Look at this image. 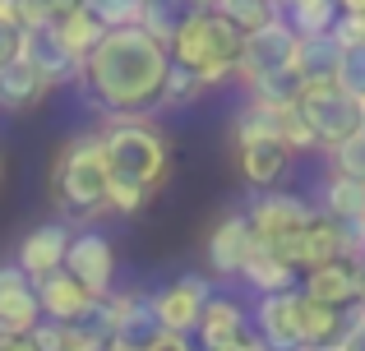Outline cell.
I'll use <instances>...</instances> for the list:
<instances>
[{"instance_id":"cell-1","label":"cell","mask_w":365,"mask_h":351,"mask_svg":"<svg viewBox=\"0 0 365 351\" xmlns=\"http://www.w3.org/2000/svg\"><path fill=\"white\" fill-rule=\"evenodd\" d=\"M171 51L153 33L111 28L98 42V51L83 61V93L102 116H148L158 107V93L167 83Z\"/></svg>"},{"instance_id":"cell-2","label":"cell","mask_w":365,"mask_h":351,"mask_svg":"<svg viewBox=\"0 0 365 351\" xmlns=\"http://www.w3.org/2000/svg\"><path fill=\"white\" fill-rule=\"evenodd\" d=\"M51 204L61 213V222H98L107 217V189H111V167L102 153L98 130L74 135L61 144V153L51 157Z\"/></svg>"},{"instance_id":"cell-3","label":"cell","mask_w":365,"mask_h":351,"mask_svg":"<svg viewBox=\"0 0 365 351\" xmlns=\"http://www.w3.org/2000/svg\"><path fill=\"white\" fill-rule=\"evenodd\" d=\"M102 153H107L111 180H130L158 194L171 176V139L148 116H102L98 125Z\"/></svg>"},{"instance_id":"cell-4","label":"cell","mask_w":365,"mask_h":351,"mask_svg":"<svg viewBox=\"0 0 365 351\" xmlns=\"http://www.w3.org/2000/svg\"><path fill=\"white\" fill-rule=\"evenodd\" d=\"M241 46H245V33L236 23H227L217 9H199L180 23V33L171 37V61L195 70L204 79V88H222V83L236 79V65H241Z\"/></svg>"},{"instance_id":"cell-5","label":"cell","mask_w":365,"mask_h":351,"mask_svg":"<svg viewBox=\"0 0 365 351\" xmlns=\"http://www.w3.org/2000/svg\"><path fill=\"white\" fill-rule=\"evenodd\" d=\"M268 250H273L282 263H292L296 273H310V268H319V263H329V259H351V254H356V231L319 213L310 226L273 241Z\"/></svg>"},{"instance_id":"cell-6","label":"cell","mask_w":365,"mask_h":351,"mask_svg":"<svg viewBox=\"0 0 365 351\" xmlns=\"http://www.w3.org/2000/svg\"><path fill=\"white\" fill-rule=\"evenodd\" d=\"M296 111H301L305 125L314 130L319 153H329L333 144H342V139H351L361 130V102L347 98L338 83H305Z\"/></svg>"},{"instance_id":"cell-7","label":"cell","mask_w":365,"mask_h":351,"mask_svg":"<svg viewBox=\"0 0 365 351\" xmlns=\"http://www.w3.org/2000/svg\"><path fill=\"white\" fill-rule=\"evenodd\" d=\"M245 217H250V226H255L259 241L273 245V241H282V236L310 226L314 217H319V208H314V199L292 194V189H255Z\"/></svg>"},{"instance_id":"cell-8","label":"cell","mask_w":365,"mask_h":351,"mask_svg":"<svg viewBox=\"0 0 365 351\" xmlns=\"http://www.w3.org/2000/svg\"><path fill=\"white\" fill-rule=\"evenodd\" d=\"M296 28L287 23L282 14L268 19L264 28H255V33H245V46H241V65H236V83L250 79H264V74H277V70H292V56H296Z\"/></svg>"},{"instance_id":"cell-9","label":"cell","mask_w":365,"mask_h":351,"mask_svg":"<svg viewBox=\"0 0 365 351\" xmlns=\"http://www.w3.org/2000/svg\"><path fill=\"white\" fill-rule=\"evenodd\" d=\"M65 273L79 278L88 296H111L116 291V245L102 236L98 226H83L70 236V254H65Z\"/></svg>"},{"instance_id":"cell-10","label":"cell","mask_w":365,"mask_h":351,"mask_svg":"<svg viewBox=\"0 0 365 351\" xmlns=\"http://www.w3.org/2000/svg\"><path fill=\"white\" fill-rule=\"evenodd\" d=\"M19 61L33 65V70L46 79V88H65V83H79L83 79V61L61 42L56 23L19 28Z\"/></svg>"},{"instance_id":"cell-11","label":"cell","mask_w":365,"mask_h":351,"mask_svg":"<svg viewBox=\"0 0 365 351\" xmlns=\"http://www.w3.org/2000/svg\"><path fill=\"white\" fill-rule=\"evenodd\" d=\"M250 328L268 351H296L301 342V287L292 291H273V296H259Z\"/></svg>"},{"instance_id":"cell-12","label":"cell","mask_w":365,"mask_h":351,"mask_svg":"<svg viewBox=\"0 0 365 351\" xmlns=\"http://www.w3.org/2000/svg\"><path fill=\"white\" fill-rule=\"evenodd\" d=\"M259 245L255 226H250L245 213H222L213 222V231L204 236V259H208V273L213 278H241L250 250Z\"/></svg>"},{"instance_id":"cell-13","label":"cell","mask_w":365,"mask_h":351,"mask_svg":"<svg viewBox=\"0 0 365 351\" xmlns=\"http://www.w3.org/2000/svg\"><path fill=\"white\" fill-rule=\"evenodd\" d=\"M208 296H213V287H208V278H199V273H185V278L167 282L162 291H153L158 328H167V333H195Z\"/></svg>"},{"instance_id":"cell-14","label":"cell","mask_w":365,"mask_h":351,"mask_svg":"<svg viewBox=\"0 0 365 351\" xmlns=\"http://www.w3.org/2000/svg\"><path fill=\"white\" fill-rule=\"evenodd\" d=\"M361 287H365V278H361L356 259H329V263H319V268L301 273L305 296L319 300V305H333V310H351L361 300Z\"/></svg>"},{"instance_id":"cell-15","label":"cell","mask_w":365,"mask_h":351,"mask_svg":"<svg viewBox=\"0 0 365 351\" xmlns=\"http://www.w3.org/2000/svg\"><path fill=\"white\" fill-rule=\"evenodd\" d=\"M70 226L65 222H42V226H33V231L19 241V250H14V263L28 273V278H46V273H61L65 268V254H70Z\"/></svg>"},{"instance_id":"cell-16","label":"cell","mask_w":365,"mask_h":351,"mask_svg":"<svg viewBox=\"0 0 365 351\" xmlns=\"http://www.w3.org/2000/svg\"><path fill=\"white\" fill-rule=\"evenodd\" d=\"M42 305H37V282L19 263H0V328L9 333H33Z\"/></svg>"},{"instance_id":"cell-17","label":"cell","mask_w":365,"mask_h":351,"mask_svg":"<svg viewBox=\"0 0 365 351\" xmlns=\"http://www.w3.org/2000/svg\"><path fill=\"white\" fill-rule=\"evenodd\" d=\"M88 291L79 287V278H70V273H46V278H37V305H42V319H56V324H83L93 310Z\"/></svg>"},{"instance_id":"cell-18","label":"cell","mask_w":365,"mask_h":351,"mask_svg":"<svg viewBox=\"0 0 365 351\" xmlns=\"http://www.w3.org/2000/svg\"><path fill=\"white\" fill-rule=\"evenodd\" d=\"M245 333H255V328H250V315H245L241 300H232V296H208L204 315H199V328H195L199 351L232 347V342H241Z\"/></svg>"},{"instance_id":"cell-19","label":"cell","mask_w":365,"mask_h":351,"mask_svg":"<svg viewBox=\"0 0 365 351\" xmlns=\"http://www.w3.org/2000/svg\"><path fill=\"white\" fill-rule=\"evenodd\" d=\"M46 93H51V88H46V79L33 70V65H24V61L0 65V111H9V116H24V111L42 107Z\"/></svg>"},{"instance_id":"cell-20","label":"cell","mask_w":365,"mask_h":351,"mask_svg":"<svg viewBox=\"0 0 365 351\" xmlns=\"http://www.w3.org/2000/svg\"><path fill=\"white\" fill-rule=\"evenodd\" d=\"M241 282L255 296H273V291H292V287H301V273L292 268V263H282L273 250H268L264 241L250 250V259H245V268H241Z\"/></svg>"},{"instance_id":"cell-21","label":"cell","mask_w":365,"mask_h":351,"mask_svg":"<svg viewBox=\"0 0 365 351\" xmlns=\"http://www.w3.org/2000/svg\"><path fill=\"white\" fill-rule=\"evenodd\" d=\"M338 61H342V46L333 33L324 37H301L296 42V56H292V70L301 83H333L338 79Z\"/></svg>"},{"instance_id":"cell-22","label":"cell","mask_w":365,"mask_h":351,"mask_svg":"<svg viewBox=\"0 0 365 351\" xmlns=\"http://www.w3.org/2000/svg\"><path fill=\"white\" fill-rule=\"evenodd\" d=\"M314 208H319L324 217H333V222H342V226H356V222H365V185H356V180H347L338 172H329L324 185H319Z\"/></svg>"},{"instance_id":"cell-23","label":"cell","mask_w":365,"mask_h":351,"mask_svg":"<svg viewBox=\"0 0 365 351\" xmlns=\"http://www.w3.org/2000/svg\"><path fill=\"white\" fill-rule=\"evenodd\" d=\"M199 9H204V0H143L139 28L171 46V37L180 33V23H185L190 14H199Z\"/></svg>"},{"instance_id":"cell-24","label":"cell","mask_w":365,"mask_h":351,"mask_svg":"<svg viewBox=\"0 0 365 351\" xmlns=\"http://www.w3.org/2000/svg\"><path fill=\"white\" fill-rule=\"evenodd\" d=\"M338 0H287L282 5V19L296 28V37H324L333 33V23H338Z\"/></svg>"},{"instance_id":"cell-25","label":"cell","mask_w":365,"mask_h":351,"mask_svg":"<svg viewBox=\"0 0 365 351\" xmlns=\"http://www.w3.org/2000/svg\"><path fill=\"white\" fill-rule=\"evenodd\" d=\"M342 319L347 310H333V305H319L301 291V342L305 347H324V342H338L342 333Z\"/></svg>"},{"instance_id":"cell-26","label":"cell","mask_w":365,"mask_h":351,"mask_svg":"<svg viewBox=\"0 0 365 351\" xmlns=\"http://www.w3.org/2000/svg\"><path fill=\"white\" fill-rule=\"evenodd\" d=\"M56 33H61V42L70 46V51L79 56V61H88V56L98 51V42L107 37V28H102L98 19H93L88 9L79 5V9H70L65 19H56Z\"/></svg>"},{"instance_id":"cell-27","label":"cell","mask_w":365,"mask_h":351,"mask_svg":"<svg viewBox=\"0 0 365 351\" xmlns=\"http://www.w3.org/2000/svg\"><path fill=\"white\" fill-rule=\"evenodd\" d=\"M204 93L208 88H204V79H199L195 70H185V65L171 61L167 83H162V93H158V111H180V107H190V102H199Z\"/></svg>"},{"instance_id":"cell-28","label":"cell","mask_w":365,"mask_h":351,"mask_svg":"<svg viewBox=\"0 0 365 351\" xmlns=\"http://www.w3.org/2000/svg\"><path fill=\"white\" fill-rule=\"evenodd\" d=\"M208 9H217V14H222L227 23H236L241 33H255L268 19H277L273 0H208Z\"/></svg>"},{"instance_id":"cell-29","label":"cell","mask_w":365,"mask_h":351,"mask_svg":"<svg viewBox=\"0 0 365 351\" xmlns=\"http://www.w3.org/2000/svg\"><path fill=\"white\" fill-rule=\"evenodd\" d=\"M329 172H338V176L365 185V130H356L351 139H342V144L329 148Z\"/></svg>"},{"instance_id":"cell-30","label":"cell","mask_w":365,"mask_h":351,"mask_svg":"<svg viewBox=\"0 0 365 351\" xmlns=\"http://www.w3.org/2000/svg\"><path fill=\"white\" fill-rule=\"evenodd\" d=\"M338 83L347 98H356L361 107H365V42L356 46H342V61H338Z\"/></svg>"},{"instance_id":"cell-31","label":"cell","mask_w":365,"mask_h":351,"mask_svg":"<svg viewBox=\"0 0 365 351\" xmlns=\"http://www.w3.org/2000/svg\"><path fill=\"white\" fill-rule=\"evenodd\" d=\"M83 9H88L107 33H111V28H134L139 14H143L139 0H83Z\"/></svg>"},{"instance_id":"cell-32","label":"cell","mask_w":365,"mask_h":351,"mask_svg":"<svg viewBox=\"0 0 365 351\" xmlns=\"http://www.w3.org/2000/svg\"><path fill=\"white\" fill-rule=\"evenodd\" d=\"M148 189L143 185H130V180H111V189H107V213H116V217H134V213H143L148 208Z\"/></svg>"},{"instance_id":"cell-33","label":"cell","mask_w":365,"mask_h":351,"mask_svg":"<svg viewBox=\"0 0 365 351\" xmlns=\"http://www.w3.org/2000/svg\"><path fill=\"white\" fill-rule=\"evenodd\" d=\"M83 0H24V28H42V23H56L65 19L70 9H79Z\"/></svg>"},{"instance_id":"cell-34","label":"cell","mask_w":365,"mask_h":351,"mask_svg":"<svg viewBox=\"0 0 365 351\" xmlns=\"http://www.w3.org/2000/svg\"><path fill=\"white\" fill-rule=\"evenodd\" d=\"M338 351H365V310H361V305H351L347 319H342Z\"/></svg>"},{"instance_id":"cell-35","label":"cell","mask_w":365,"mask_h":351,"mask_svg":"<svg viewBox=\"0 0 365 351\" xmlns=\"http://www.w3.org/2000/svg\"><path fill=\"white\" fill-rule=\"evenodd\" d=\"M65 333H70V324H56V319H37V328L28 337H33L37 351H61L65 347Z\"/></svg>"},{"instance_id":"cell-36","label":"cell","mask_w":365,"mask_h":351,"mask_svg":"<svg viewBox=\"0 0 365 351\" xmlns=\"http://www.w3.org/2000/svg\"><path fill=\"white\" fill-rule=\"evenodd\" d=\"M333 37H338V46H356V42H365V14H338V23H333Z\"/></svg>"},{"instance_id":"cell-37","label":"cell","mask_w":365,"mask_h":351,"mask_svg":"<svg viewBox=\"0 0 365 351\" xmlns=\"http://www.w3.org/2000/svg\"><path fill=\"white\" fill-rule=\"evenodd\" d=\"M143 351H195V342H190V333H167V328H162Z\"/></svg>"},{"instance_id":"cell-38","label":"cell","mask_w":365,"mask_h":351,"mask_svg":"<svg viewBox=\"0 0 365 351\" xmlns=\"http://www.w3.org/2000/svg\"><path fill=\"white\" fill-rule=\"evenodd\" d=\"M9 61H19V28L0 23V65H9Z\"/></svg>"},{"instance_id":"cell-39","label":"cell","mask_w":365,"mask_h":351,"mask_svg":"<svg viewBox=\"0 0 365 351\" xmlns=\"http://www.w3.org/2000/svg\"><path fill=\"white\" fill-rule=\"evenodd\" d=\"M0 23L24 28V0H0Z\"/></svg>"},{"instance_id":"cell-40","label":"cell","mask_w":365,"mask_h":351,"mask_svg":"<svg viewBox=\"0 0 365 351\" xmlns=\"http://www.w3.org/2000/svg\"><path fill=\"white\" fill-rule=\"evenodd\" d=\"M102 351H143V347H134V342H125V337H107V347Z\"/></svg>"},{"instance_id":"cell-41","label":"cell","mask_w":365,"mask_h":351,"mask_svg":"<svg viewBox=\"0 0 365 351\" xmlns=\"http://www.w3.org/2000/svg\"><path fill=\"white\" fill-rule=\"evenodd\" d=\"M342 14H365V0H338Z\"/></svg>"},{"instance_id":"cell-42","label":"cell","mask_w":365,"mask_h":351,"mask_svg":"<svg viewBox=\"0 0 365 351\" xmlns=\"http://www.w3.org/2000/svg\"><path fill=\"white\" fill-rule=\"evenodd\" d=\"M296 351H338V342H324V347H296Z\"/></svg>"},{"instance_id":"cell-43","label":"cell","mask_w":365,"mask_h":351,"mask_svg":"<svg viewBox=\"0 0 365 351\" xmlns=\"http://www.w3.org/2000/svg\"><path fill=\"white\" fill-rule=\"evenodd\" d=\"M0 185H5V153H0Z\"/></svg>"},{"instance_id":"cell-44","label":"cell","mask_w":365,"mask_h":351,"mask_svg":"<svg viewBox=\"0 0 365 351\" xmlns=\"http://www.w3.org/2000/svg\"><path fill=\"white\" fill-rule=\"evenodd\" d=\"M273 5H277V14H282V5H287V0H273Z\"/></svg>"},{"instance_id":"cell-45","label":"cell","mask_w":365,"mask_h":351,"mask_svg":"<svg viewBox=\"0 0 365 351\" xmlns=\"http://www.w3.org/2000/svg\"><path fill=\"white\" fill-rule=\"evenodd\" d=\"M361 130H365V107H361Z\"/></svg>"},{"instance_id":"cell-46","label":"cell","mask_w":365,"mask_h":351,"mask_svg":"<svg viewBox=\"0 0 365 351\" xmlns=\"http://www.w3.org/2000/svg\"><path fill=\"white\" fill-rule=\"evenodd\" d=\"M139 5H143V0H139Z\"/></svg>"},{"instance_id":"cell-47","label":"cell","mask_w":365,"mask_h":351,"mask_svg":"<svg viewBox=\"0 0 365 351\" xmlns=\"http://www.w3.org/2000/svg\"><path fill=\"white\" fill-rule=\"evenodd\" d=\"M204 5H208V0H204Z\"/></svg>"}]
</instances>
